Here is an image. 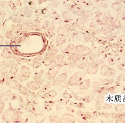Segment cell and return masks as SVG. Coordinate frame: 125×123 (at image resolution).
<instances>
[{
    "mask_svg": "<svg viewBox=\"0 0 125 123\" xmlns=\"http://www.w3.org/2000/svg\"><path fill=\"white\" fill-rule=\"evenodd\" d=\"M21 113L12 108H9L2 115V120L7 123H19L22 121Z\"/></svg>",
    "mask_w": 125,
    "mask_h": 123,
    "instance_id": "1",
    "label": "cell"
},
{
    "mask_svg": "<svg viewBox=\"0 0 125 123\" xmlns=\"http://www.w3.org/2000/svg\"><path fill=\"white\" fill-rule=\"evenodd\" d=\"M86 73L84 72H79L74 74L68 81V85L70 86H74L78 85L81 82L82 80L85 75Z\"/></svg>",
    "mask_w": 125,
    "mask_h": 123,
    "instance_id": "2",
    "label": "cell"
},
{
    "mask_svg": "<svg viewBox=\"0 0 125 123\" xmlns=\"http://www.w3.org/2000/svg\"><path fill=\"white\" fill-rule=\"evenodd\" d=\"M60 67H60V66L56 65L52 66L47 71L46 74L47 78L50 80H54L56 75H57V74L59 73V71L60 70Z\"/></svg>",
    "mask_w": 125,
    "mask_h": 123,
    "instance_id": "3",
    "label": "cell"
},
{
    "mask_svg": "<svg viewBox=\"0 0 125 123\" xmlns=\"http://www.w3.org/2000/svg\"><path fill=\"white\" fill-rule=\"evenodd\" d=\"M99 69V65L97 62L94 61L89 63L87 67V73L90 75H94L96 73Z\"/></svg>",
    "mask_w": 125,
    "mask_h": 123,
    "instance_id": "4",
    "label": "cell"
},
{
    "mask_svg": "<svg viewBox=\"0 0 125 123\" xmlns=\"http://www.w3.org/2000/svg\"><path fill=\"white\" fill-rule=\"evenodd\" d=\"M69 9L70 10L71 12L77 16H82L83 17H86L85 16V11L78 6L71 5H70Z\"/></svg>",
    "mask_w": 125,
    "mask_h": 123,
    "instance_id": "5",
    "label": "cell"
},
{
    "mask_svg": "<svg viewBox=\"0 0 125 123\" xmlns=\"http://www.w3.org/2000/svg\"><path fill=\"white\" fill-rule=\"evenodd\" d=\"M67 77V73H62L60 74V75L58 76L56 78H54L53 80V85H59L62 83L64 82L66 80Z\"/></svg>",
    "mask_w": 125,
    "mask_h": 123,
    "instance_id": "6",
    "label": "cell"
},
{
    "mask_svg": "<svg viewBox=\"0 0 125 123\" xmlns=\"http://www.w3.org/2000/svg\"><path fill=\"white\" fill-rule=\"evenodd\" d=\"M75 121H76L75 117L70 114L64 115L60 118L61 123H75Z\"/></svg>",
    "mask_w": 125,
    "mask_h": 123,
    "instance_id": "7",
    "label": "cell"
},
{
    "mask_svg": "<svg viewBox=\"0 0 125 123\" xmlns=\"http://www.w3.org/2000/svg\"><path fill=\"white\" fill-rule=\"evenodd\" d=\"M53 63L60 67H62L65 64V56L62 54H59L53 59Z\"/></svg>",
    "mask_w": 125,
    "mask_h": 123,
    "instance_id": "8",
    "label": "cell"
},
{
    "mask_svg": "<svg viewBox=\"0 0 125 123\" xmlns=\"http://www.w3.org/2000/svg\"><path fill=\"white\" fill-rule=\"evenodd\" d=\"M44 71L43 70H41V71H39V72H37L35 74V80L38 81V82L41 84V85L44 82V80H45V78H44Z\"/></svg>",
    "mask_w": 125,
    "mask_h": 123,
    "instance_id": "9",
    "label": "cell"
},
{
    "mask_svg": "<svg viewBox=\"0 0 125 123\" xmlns=\"http://www.w3.org/2000/svg\"><path fill=\"white\" fill-rule=\"evenodd\" d=\"M20 73L21 75L22 76H23L25 78H26V79H27V78H28L30 77L31 74L30 69L26 67V66H22V67L21 68Z\"/></svg>",
    "mask_w": 125,
    "mask_h": 123,
    "instance_id": "10",
    "label": "cell"
},
{
    "mask_svg": "<svg viewBox=\"0 0 125 123\" xmlns=\"http://www.w3.org/2000/svg\"><path fill=\"white\" fill-rule=\"evenodd\" d=\"M91 86V82L89 79H85L78 84V87L81 90H88Z\"/></svg>",
    "mask_w": 125,
    "mask_h": 123,
    "instance_id": "11",
    "label": "cell"
},
{
    "mask_svg": "<svg viewBox=\"0 0 125 123\" xmlns=\"http://www.w3.org/2000/svg\"><path fill=\"white\" fill-rule=\"evenodd\" d=\"M27 87L29 89H31V90H33V91H36V90H38L41 88V84H40L38 81L35 80L31 81L30 82L28 83Z\"/></svg>",
    "mask_w": 125,
    "mask_h": 123,
    "instance_id": "12",
    "label": "cell"
},
{
    "mask_svg": "<svg viewBox=\"0 0 125 123\" xmlns=\"http://www.w3.org/2000/svg\"><path fill=\"white\" fill-rule=\"evenodd\" d=\"M75 47L73 44H70V45H68L67 47L64 49L63 52L64 54L68 55H74L76 54V52L75 50Z\"/></svg>",
    "mask_w": 125,
    "mask_h": 123,
    "instance_id": "13",
    "label": "cell"
},
{
    "mask_svg": "<svg viewBox=\"0 0 125 123\" xmlns=\"http://www.w3.org/2000/svg\"><path fill=\"white\" fill-rule=\"evenodd\" d=\"M2 57L5 59H10L13 57V53L12 52L11 49L8 48H5L3 50L2 54H1Z\"/></svg>",
    "mask_w": 125,
    "mask_h": 123,
    "instance_id": "14",
    "label": "cell"
},
{
    "mask_svg": "<svg viewBox=\"0 0 125 123\" xmlns=\"http://www.w3.org/2000/svg\"><path fill=\"white\" fill-rule=\"evenodd\" d=\"M62 16L63 17L64 20L65 22H68L70 21H71L73 19L72 14L69 11H64L62 13Z\"/></svg>",
    "mask_w": 125,
    "mask_h": 123,
    "instance_id": "15",
    "label": "cell"
},
{
    "mask_svg": "<svg viewBox=\"0 0 125 123\" xmlns=\"http://www.w3.org/2000/svg\"><path fill=\"white\" fill-rule=\"evenodd\" d=\"M57 92L55 91V90H52V91L46 92L43 95V97L44 98H54L56 96H57Z\"/></svg>",
    "mask_w": 125,
    "mask_h": 123,
    "instance_id": "16",
    "label": "cell"
},
{
    "mask_svg": "<svg viewBox=\"0 0 125 123\" xmlns=\"http://www.w3.org/2000/svg\"><path fill=\"white\" fill-rule=\"evenodd\" d=\"M57 34L59 36H67L69 34V33L68 31L67 30L65 29H64L62 27H60L59 29L57 30Z\"/></svg>",
    "mask_w": 125,
    "mask_h": 123,
    "instance_id": "17",
    "label": "cell"
},
{
    "mask_svg": "<svg viewBox=\"0 0 125 123\" xmlns=\"http://www.w3.org/2000/svg\"><path fill=\"white\" fill-rule=\"evenodd\" d=\"M105 19H106V16L103 14H101V13L96 15V17H95L96 23H102V22L105 21Z\"/></svg>",
    "mask_w": 125,
    "mask_h": 123,
    "instance_id": "18",
    "label": "cell"
},
{
    "mask_svg": "<svg viewBox=\"0 0 125 123\" xmlns=\"http://www.w3.org/2000/svg\"><path fill=\"white\" fill-rule=\"evenodd\" d=\"M110 68L106 65H103L101 68L100 70V75L102 76H105L108 74Z\"/></svg>",
    "mask_w": 125,
    "mask_h": 123,
    "instance_id": "19",
    "label": "cell"
},
{
    "mask_svg": "<svg viewBox=\"0 0 125 123\" xmlns=\"http://www.w3.org/2000/svg\"><path fill=\"white\" fill-rule=\"evenodd\" d=\"M49 119L50 123H61L60 118L59 116H57V115H50Z\"/></svg>",
    "mask_w": 125,
    "mask_h": 123,
    "instance_id": "20",
    "label": "cell"
},
{
    "mask_svg": "<svg viewBox=\"0 0 125 123\" xmlns=\"http://www.w3.org/2000/svg\"><path fill=\"white\" fill-rule=\"evenodd\" d=\"M54 102L52 101H47L44 103V109H45L47 112H50L53 109Z\"/></svg>",
    "mask_w": 125,
    "mask_h": 123,
    "instance_id": "21",
    "label": "cell"
},
{
    "mask_svg": "<svg viewBox=\"0 0 125 123\" xmlns=\"http://www.w3.org/2000/svg\"><path fill=\"white\" fill-rule=\"evenodd\" d=\"M22 30V27L21 25L17 24L13 26L12 32L15 34H19Z\"/></svg>",
    "mask_w": 125,
    "mask_h": 123,
    "instance_id": "22",
    "label": "cell"
},
{
    "mask_svg": "<svg viewBox=\"0 0 125 123\" xmlns=\"http://www.w3.org/2000/svg\"><path fill=\"white\" fill-rule=\"evenodd\" d=\"M53 57H46L43 60V63L44 65L46 66H50L53 63Z\"/></svg>",
    "mask_w": 125,
    "mask_h": 123,
    "instance_id": "23",
    "label": "cell"
},
{
    "mask_svg": "<svg viewBox=\"0 0 125 123\" xmlns=\"http://www.w3.org/2000/svg\"><path fill=\"white\" fill-rule=\"evenodd\" d=\"M18 70V65L15 63H14L12 65L11 69H10V73L12 75H15L16 74V73H17Z\"/></svg>",
    "mask_w": 125,
    "mask_h": 123,
    "instance_id": "24",
    "label": "cell"
},
{
    "mask_svg": "<svg viewBox=\"0 0 125 123\" xmlns=\"http://www.w3.org/2000/svg\"><path fill=\"white\" fill-rule=\"evenodd\" d=\"M114 19L111 16H108L105 19V23L108 27H113L114 26Z\"/></svg>",
    "mask_w": 125,
    "mask_h": 123,
    "instance_id": "25",
    "label": "cell"
},
{
    "mask_svg": "<svg viewBox=\"0 0 125 123\" xmlns=\"http://www.w3.org/2000/svg\"><path fill=\"white\" fill-rule=\"evenodd\" d=\"M65 37L59 36V37L57 38V40H56V46H57V47H59V46L62 45L64 42H65Z\"/></svg>",
    "mask_w": 125,
    "mask_h": 123,
    "instance_id": "26",
    "label": "cell"
},
{
    "mask_svg": "<svg viewBox=\"0 0 125 123\" xmlns=\"http://www.w3.org/2000/svg\"><path fill=\"white\" fill-rule=\"evenodd\" d=\"M85 48V47L83 45H79L76 46L75 48V52H76V54L81 55L82 52L83 51V50Z\"/></svg>",
    "mask_w": 125,
    "mask_h": 123,
    "instance_id": "27",
    "label": "cell"
},
{
    "mask_svg": "<svg viewBox=\"0 0 125 123\" xmlns=\"http://www.w3.org/2000/svg\"><path fill=\"white\" fill-rule=\"evenodd\" d=\"M18 90L19 91V92H20L22 94H23V95H26L28 94V89L26 88V87H23V86H22V85H19V87H18Z\"/></svg>",
    "mask_w": 125,
    "mask_h": 123,
    "instance_id": "28",
    "label": "cell"
},
{
    "mask_svg": "<svg viewBox=\"0 0 125 123\" xmlns=\"http://www.w3.org/2000/svg\"><path fill=\"white\" fill-rule=\"evenodd\" d=\"M8 5L13 11H16V10L17 9V5H17V4L15 3V2H14V1H9Z\"/></svg>",
    "mask_w": 125,
    "mask_h": 123,
    "instance_id": "29",
    "label": "cell"
},
{
    "mask_svg": "<svg viewBox=\"0 0 125 123\" xmlns=\"http://www.w3.org/2000/svg\"><path fill=\"white\" fill-rule=\"evenodd\" d=\"M91 51L90 48H89L88 47H85V48H84V49L83 50V51L82 52L81 56H87L91 54Z\"/></svg>",
    "mask_w": 125,
    "mask_h": 123,
    "instance_id": "30",
    "label": "cell"
},
{
    "mask_svg": "<svg viewBox=\"0 0 125 123\" xmlns=\"http://www.w3.org/2000/svg\"><path fill=\"white\" fill-rule=\"evenodd\" d=\"M112 8L113 9L115 10V11H119L121 9V5H120L119 3H114V4L112 5Z\"/></svg>",
    "mask_w": 125,
    "mask_h": 123,
    "instance_id": "31",
    "label": "cell"
},
{
    "mask_svg": "<svg viewBox=\"0 0 125 123\" xmlns=\"http://www.w3.org/2000/svg\"><path fill=\"white\" fill-rule=\"evenodd\" d=\"M104 100H105V98H104V96H99V97L96 99V105H97L98 106H100V105L103 104Z\"/></svg>",
    "mask_w": 125,
    "mask_h": 123,
    "instance_id": "32",
    "label": "cell"
},
{
    "mask_svg": "<svg viewBox=\"0 0 125 123\" xmlns=\"http://www.w3.org/2000/svg\"><path fill=\"white\" fill-rule=\"evenodd\" d=\"M115 73H116V70H115L114 69H112V68H110L109 72H108V77L110 78H112V77H114L115 76Z\"/></svg>",
    "mask_w": 125,
    "mask_h": 123,
    "instance_id": "33",
    "label": "cell"
},
{
    "mask_svg": "<svg viewBox=\"0 0 125 123\" xmlns=\"http://www.w3.org/2000/svg\"><path fill=\"white\" fill-rule=\"evenodd\" d=\"M6 75L4 72L0 70V84H2L5 81Z\"/></svg>",
    "mask_w": 125,
    "mask_h": 123,
    "instance_id": "34",
    "label": "cell"
},
{
    "mask_svg": "<svg viewBox=\"0 0 125 123\" xmlns=\"http://www.w3.org/2000/svg\"><path fill=\"white\" fill-rule=\"evenodd\" d=\"M115 109H116V110L117 112L120 113V112H122L123 110L124 109V107H123V105H116Z\"/></svg>",
    "mask_w": 125,
    "mask_h": 123,
    "instance_id": "35",
    "label": "cell"
},
{
    "mask_svg": "<svg viewBox=\"0 0 125 123\" xmlns=\"http://www.w3.org/2000/svg\"><path fill=\"white\" fill-rule=\"evenodd\" d=\"M5 37L7 39H11V38L13 37V32L12 31H8L5 33Z\"/></svg>",
    "mask_w": 125,
    "mask_h": 123,
    "instance_id": "36",
    "label": "cell"
},
{
    "mask_svg": "<svg viewBox=\"0 0 125 123\" xmlns=\"http://www.w3.org/2000/svg\"><path fill=\"white\" fill-rule=\"evenodd\" d=\"M41 65H42V63L41 62L38 61V60H36V61H35L33 63L32 66L34 68H35V69H37V68L39 67L40 66H41Z\"/></svg>",
    "mask_w": 125,
    "mask_h": 123,
    "instance_id": "37",
    "label": "cell"
},
{
    "mask_svg": "<svg viewBox=\"0 0 125 123\" xmlns=\"http://www.w3.org/2000/svg\"><path fill=\"white\" fill-rule=\"evenodd\" d=\"M120 26V20H119V19H116L115 20H114V26L115 27H119Z\"/></svg>",
    "mask_w": 125,
    "mask_h": 123,
    "instance_id": "38",
    "label": "cell"
},
{
    "mask_svg": "<svg viewBox=\"0 0 125 123\" xmlns=\"http://www.w3.org/2000/svg\"><path fill=\"white\" fill-rule=\"evenodd\" d=\"M45 118H46V117H44V116H43V115H42V116L40 117L37 118L36 121V123H43V121L44 120H45Z\"/></svg>",
    "mask_w": 125,
    "mask_h": 123,
    "instance_id": "39",
    "label": "cell"
},
{
    "mask_svg": "<svg viewBox=\"0 0 125 123\" xmlns=\"http://www.w3.org/2000/svg\"><path fill=\"white\" fill-rule=\"evenodd\" d=\"M64 28L67 30L68 31V32L69 31H72L73 30V27L70 24H65L64 26Z\"/></svg>",
    "mask_w": 125,
    "mask_h": 123,
    "instance_id": "40",
    "label": "cell"
},
{
    "mask_svg": "<svg viewBox=\"0 0 125 123\" xmlns=\"http://www.w3.org/2000/svg\"><path fill=\"white\" fill-rule=\"evenodd\" d=\"M4 102H3L2 100L0 99V115H1V113H2L3 110H4Z\"/></svg>",
    "mask_w": 125,
    "mask_h": 123,
    "instance_id": "41",
    "label": "cell"
},
{
    "mask_svg": "<svg viewBox=\"0 0 125 123\" xmlns=\"http://www.w3.org/2000/svg\"><path fill=\"white\" fill-rule=\"evenodd\" d=\"M13 21L14 22H16V23H20L22 21V19L21 18V17H18V16H16L15 17L14 19H13Z\"/></svg>",
    "mask_w": 125,
    "mask_h": 123,
    "instance_id": "42",
    "label": "cell"
},
{
    "mask_svg": "<svg viewBox=\"0 0 125 123\" xmlns=\"http://www.w3.org/2000/svg\"><path fill=\"white\" fill-rule=\"evenodd\" d=\"M99 87H100V85H99V83H98L97 81H95L93 84V88L96 90L98 88H99Z\"/></svg>",
    "mask_w": 125,
    "mask_h": 123,
    "instance_id": "43",
    "label": "cell"
},
{
    "mask_svg": "<svg viewBox=\"0 0 125 123\" xmlns=\"http://www.w3.org/2000/svg\"><path fill=\"white\" fill-rule=\"evenodd\" d=\"M111 107L112 105L109 104V103H106V104H105V105H104L103 107L104 109H111Z\"/></svg>",
    "mask_w": 125,
    "mask_h": 123,
    "instance_id": "44",
    "label": "cell"
},
{
    "mask_svg": "<svg viewBox=\"0 0 125 123\" xmlns=\"http://www.w3.org/2000/svg\"><path fill=\"white\" fill-rule=\"evenodd\" d=\"M99 115L101 116H103L104 117H106V118H108L110 116V115L109 113H99Z\"/></svg>",
    "mask_w": 125,
    "mask_h": 123,
    "instance_id": "45",
    "label": "cell"
},
{
    "mask_svg": "<svg viewBox=\"0 0 125 123\" xmlns=\"http://www.w3.org/2000/svg\"><path fill=\"white\" fill-rule=\"evenodd\" d=\"M125 80V75L124 74H120L118 77L119 81H123Z\"/></svg>",
    "mask_w": 125,
    "mask_h": 123,
    "instance_id": "46",
    "label": "cell"
},
{
    "mask_svg": "<svg viewBox=\"0 0 125 123\" xmlns=\"http://www.w3.org/2000/svg\"><path fill=\"white\" fill-rule=\"evenodd\" d=\"M96 26H97V23L95 22H91V23L90 24V27L92 28H96Z\"/></svg>",
    "mask_w": 125,
    "mask_h": 123,
    "instance_id": "47",
    "label": "cell"
},
{
    "mask_svg": "<svg viewBox=\"0 0 125 123\" xmlns=\"http://www.w3.org/2000/svg\"><path fill=\"white\" fill-rule=\"evenodd\" d=\"M112 51L114 52H116L117 50H118V48H117V46L114 45L112 47Z\"/></svg>",
    "mask_w": 125,
    "mask_h": 123,
    "instance_id": "48",
    "label": "cell"
},
{
    "mask_svg": "<svg viewBox=\"0 0 125 123\" xmlns=\"http://www.w3.org/2000/svg\"><path fill=\"white\" fill-rule=\"evenodd\" d=\"M104 51H105V48L103 47H100L99 48V49H98V52L99 53V54H101V53H102Z\"/></svg>",
    "mask_w": 125,
    "mask_h": 123,
    "instance_id": "49",
    "label": "cell"
},
{
    "mask_svg": "<svg viewBox=\"0 0 125 123\" xmlns=\"http://www.w3.org/2000/svg\"><path fill=\"white\" fill-rule=\"evenodd\" d=\"M101 7H103V8H107V7H108V6H107L106 3L103 2H101Z\"/></svg>",
    "mask_w": 125,
    "mask_h": 123,
    "instance_id": "50",
    "label": "cell"
},
{
    "mask_svg": "<svg viewBox=\"0 0 125 123\" xmlns=\"http://www.w3.org/2000/svg\"><path fill=\"white\" fill-rule=\"evenodd\" d=\"M115 88H116L115 87H111V88H108V90H107V92L113 91Z\"/></svg>",
    "mask_w": 125,
    "mask_h": 123,
    "instance_id": "51",
    "label": "cell"
},
{
    "mask_svg": "<svg viewBox=\"0 0 125 123\" xmlns=\"http://www.w3.org/2000/svg\"><path fill=\"white\" fill-rule=\"evenodd\" d=\"M116 123H125L124 121L122 119H117L116 120Z\"/></svg>",
    "mask_w": 125,
    "mask_h": 123,
    "instance_id": "52",
    "label": "cell"
},
{
    "mask_svg": "<svg viewBox=\"0 0 125 123\" xmlns=\"http://www.w3.org/2000/svg\"><path fill=\"white\" fill-rule=\"evenodd\" d=\"M3 42H4V39L2 37H0V45H2Z\"/></svg>",
    "mask_w": 125,
    "mask_h": 123,
    "instance_id": "53",
    "label": "cell"
},
{
    "mask_svg": "<svg viewBox=\"0 0 125 123\" xmlns=\"http://www.w3.org/2000/svg\"><path fill=\"white\" fill-rule=\"evenodd\" d=\"M108 62H109V64L111 65H113L114 64V61L112 59H110V60Z\"/></svg>",
    "mask_w": 125,
    "mask_h": 123,
    "instance_id": "54",
    "label": "cell"
},
{
    "mask_svg": "<svg viewBox=\"0 0 125 123\" xmlns=\"http://www.w3.org/2000/svg\"><path fill=\"white\" fill-rule=\"evenodd\" d=\"M95 109H96V110H99L101 109V107H100V106H96V107H95Z\"/></svg>",
    "mask_w": 125,
    "mask_h": 123,
    "instance_id": "55",
    "label": "cell"
},
{
    "mask_svg": "<svg viewBox=\"0 0 125 123\" xmlns=\"http://www.w3.org/2000/svg\"><path fill=\"white\" fill-rule=\"evenodd\" d=\"M81 123H90L88 122V121H83Z\"/></svg>",
    "mask_w": 125,
    "mask_h": 123,
    "instance_id": "56",
    "label": "cell"
},
{
    "mask_svg": "<svg viewBox=\"0 0 125 123\" xmlns=\"http://www.w3.org/2000/svg\"><path fill=\"white\" fill-rule=\"evenodd\" d=\"M1 23H0V29H1Z\"/></svg>",
    "mask_w": 125,
    "mask_h": 123,
    "instance_id": "57",
    "label": "cell"
},
{
    "mask_svg": "<svg viewBox=\"0 0 125 123\" xmlns=\"http://www.w3.org/2000/svg\"><path fill=\"white\" fill-rule=\"evenodd\" d=\"M93 123V122H91V123Z\"/></svg>",
    "mask_w": 125,
    "mask_h": 123,
    "instance_id": "58",
    "label": "cell"
},
{
    "mask_svg": "<svg viewBox=\"0 0 125 123\" xmlns=\"http://www.w3.org/2000/svg\"></svg>",
    "mask_w": 125,
    "mask_h": 123,
    "instance_id": "59",
    "label": "cell"
}]
</instances>
